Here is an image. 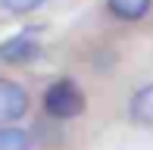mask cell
Wrapping results in <instances>:
<instances>
[{"mask_svg":"<svg viewBox=\"0 0 153 150\" xmlns=\"http://www.w3.org/2000/svg\"><path fill=\"white\" fill-rule=\"evenodd\" d=\"M109 13H113L116 19H122V22H137V19H144L150 13L153 0H106Z\"/></svg>","mask_w":153,"mask_h":150,"instance_id":"5b68a950","label":"cell"},{"mask_svg":"<svg viewBox=\"0 0 153 150\" xmlns=\"http://www.w3.org/2000/svg\"><path fill=\"white\" fill-rule=\"evenodd\" d=\"M38 56H41V44L28 31L13 35V38H6L3 44H0V59H3L6 66H25V63H31V59H38Z\"/></svg>","mask_w":153,"mask_h":150,"instance_id":"3957f363","label":"cell"},{"mask_svg":"<svg viewBox=\"0 0 153 150\" xmlns=\"http://www.w3.org/2000/svg\"><path fill=\"white\" fill-rule=\"evenodd\" d=\"M128 116H131V122H134V125L153 128V85H144L141 91L131 94Z\"/></svg>","mask_w":153,"mask_h":150,"instance_id":"277c9868","label":"cell"},{"mask_svg":"<svg viewBox=\"0 0 153 150\" xmlns=\"http://www.w3.org/2000/svg\"><path fill=\"white\" fill-rule=\"evenodd\" d=\"M0 150H31L28 131H22L16 125H3L0 128Z\"/></svg>","mask_w":153,"mask_h":150,"instance_id":"8992f818","label":"cell"},{"mask_svg":"<svg viewBox=\"0 0 153 150\" xmlns=\"http://www.w3.org/2000/svg\"><path fill=\"white\" fill-rule=\"evenodd\" d=\"M81 110H85V94L75 81L59 78L44 91V113L53 119H75Z\"/></svg>","mask_w":153,"mask_h":150,"instance_id":"6da1fadb","label":"cell"},{"mask_svg":"<svg viewBox=\"0 0 153 150\" xmlns=\"http://www.w3.org/2000/svg\"><path fill=\"white\" fill-rule=\"evenodd\" d=\"M28 113V91L19 81L0 78V125H13Z\"/></svg>","mask_w":153,"mask_h":150,"instance_id":"7a4b0ae2","label":"cell"},{"mask_svg":"<svg viewBox=\"0 0 153 150\" xmlns=\"http://www.w3.org/2000/svg\"><path fill=\"white\" fill-rule=\"evenodd\" d=\"M47 0H0V6H3L6 13H13V16H28V13L41 10Z\"/></svg>","mask_w":153,"mask_h":150,"instance_id":"52a82bcc","label":"cell"}]
</instances>
